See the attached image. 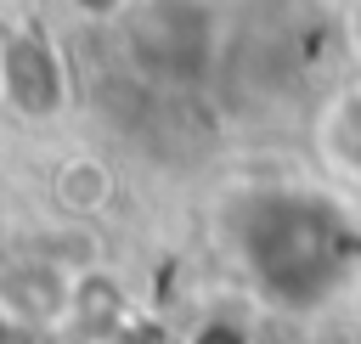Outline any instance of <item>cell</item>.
Segmentation results:
<instances>
[{"instance_id":"obj_1","label":"cell","mask_w":361,"mask_h":344,"mask_svg":"<svg viewBox=\"0 0 361 344\" xmlns=\"http://www.w3.org/2000/svg\"><path fill=\"white\" fill-rule=\"evenodd\" d=\"M237 248L265 299H276L288 310H310V305H327L355 276L361 226L344 214V203H333L322 192L276 186L243 209Z\"/></svg>"},{"instance_id":"obj_2","label":"cell","mask_w":361,"mask_h":344,"mask_svg":"<svg viewBox=\"0 0 361 344\" xmlns=\"http://www.w3.org/2000/svg\"><path fill=\"white\" fill-rule=\"evenodd\" d=\"M322 147H327L333 169L361 175V85L344 90V96L322 113Z\"/></svg>"}]
</instances>
